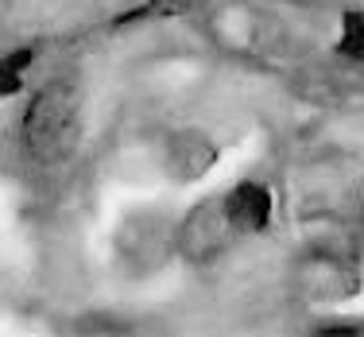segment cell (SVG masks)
Wrapping results in <instances>:
<instances>
[{"instance_id":"6da1fadb","label":"cell","mask_w":364,"mask_h":337,"mask_svg":"<svg viewBox=\"0 0 364 337\" xmlns=\"http://www.w3.org/2000/svg\"><path fill=\"white\" fill-rule=\"evenodd\" d=\"M23 151L43 167L70 159L77 140H82V101L70 82H50L31 97L20 124Z\"/></svg>"},{"instance_id":"7a4b0ae2","label":"cell","mask_w":364,"mask_h":337,"mask_svg":"<svg viewBox=\"0 0 364 337\" xmlns=\"http://www.w3.org/2000/svg\"><path fill=\"white\" fill-rule=\"evenodd\" d=\"M232 237H240V232L232 229V218H229V210H225V198H210V202L194 205L190 218L182 221L178 252L186 256L190 264H210L232 245Z\"/></svg>"},{"instance_id":"3957f363","label":"cell","mask_w":364,"mask_h":337,"mask_svg":"<svg viewBox=\"0 0 364 337\" xmlns=\"http://www.w3.org/2000/svg\"><path fill=\"white\" fill-rule=\"evenodd\" d=\"M225 210H229L232 229H237L240 237L264 232L267 225H272V190H267L264 183L245 178V183H237L229 194H225Z\"/></svg>"},{"instance_id":"277c9868","label":"cell","mask_w":364,"mask_h":337,"mask_svg":"<svg viewBox=\"0 0 364 337\" xmlns=\"http://www.w3.org/2000/svg\"><path fill=\"white\" fill-rule=\"evenodd\" d=\"M218 159V148L210 144L205 132H178L171 136V148H167V171L178 178V183H194L202 178L205 171L213 167Z\"/></svg>"},{"instance_id":"5b68a950","label":"cell","mask_w":364,"mask_h":337,"mask_svg":"<svg viewBox=\"0 0 364 337\" xmlns=\"http://www.w3.org/2000/svg\"><path fill=\"white\" fill-rule=\"evenodd\" d=\"M337 50L345 58L364 66V12H345L341 16V39H337Z\"/></svg>"},{"instance_id":"8992f818","label":"cell","mask_w":364,"mask_h":337,"mask_svg":"<svg viewBox=\"0 0 364 337\" xmlns=\"http://www.w3.org/2000/svg\"><path fill=\"white\" fill-rule=\"evenodd\" d=\"M31 58H36L31 47H23L20 55H8V63H4V97H12V90H20V77H23V70H28Z\"/></svg>"}]
</instances>
